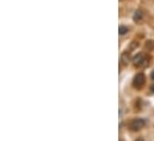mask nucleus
<instances>
[{"instance_id":"nucleus-1","label":"nucleus","mask_w":154,"mask_h":141,"mask_svg":"<svg viewBox=\"0 0 154 141\" xmlns=\"http://www.w3.org/2000/svg\"><path fill=\"white\" fill-rule=\"evenodd\" d=\"M145 80H146V77H145L143 73H139V74H136L135 78H134V81H133L134 87H136V89H141V87L145 85Z\"/></svg>"},{"instance_id":"nucleus-2","label":"nucleus","mask_w":154,"mask_h":141,"mask_svg":"<svg viewBox=\"0 0 154 141\" xmlns=\"http://www.w3.org/2000/svg\"><path fill=\"white\" fill-rule=\"evenodd\" d=\"M145 124H146L145 120H142V118H135V120H133L130 122V128L133 130H140V129H142L145 127Z\"/></svg>"},{"instance_id":"nucleus-3","label":"nucleus","mask_w":154,"mask_h":141,"mask_svg":"<svg viewBox=\"0 0 154 141\" xmlns=\"http://www.w3.org/2000/svg\"><path fill=\"white\" fill-rule=\"evenodd\" d=\"M142 17H143V13L141 11H136L135 14H134V20L137 23V22H140L142 19Z\"/></svg>"},{"instance_id":"nucleus-4","label":"nucleus","mask_w":154,"mask_h":141,"mask_svg":"<svg viewBox=\"0 0 154 141\" xmlns=\"http://www.w3.org/2000/svg\"><path fill=\"white\" fill-rule=\"evenodd\" d=\"M128 28L127 27H123V25H121L119 27V29H118V33H119V35H125L127 33H128Z\"/></svg>"},{"instance_id":"nucleus-5","label":"nucleus","mask_w":154,"mask_h":141,"mask_svg":"<svg viewBox=\"0 0 154 141\" xmlns=\"http://www.w3.org/2000/svg\"><path fill=\"white\" fill-rule=\"evenodd\" d=\"M136 141H145V140L142 138H139V139H136Z\"/></svg>"},{"instance_id":"nucleus-6","label":"nucleus","mask_w":154,"mask_h":141,"mask_svg":"<svg viewBox=\"0 0 154 141\" xmlns=\"http://www.w3.org/2000/svg\"><path fill=\"white\" fill-rule=\"evenodd\" d=\"M152 79H154V70L152 72Z\"/></svg>"},{"instance_id":"nucleus-7","label":"nucleus","mask_w":154,"mask_h":141,"mask_svg":"<svg viewBox=\"0 0 154 141\" xmlns=\"http://www.w3.org/2000/svg\"><path fill=\"white\" fill-rule=\"evenodd\" d=\"M152 90H153V92H154V86H153V87H152Z\"/></svg>"}]
</instances>
